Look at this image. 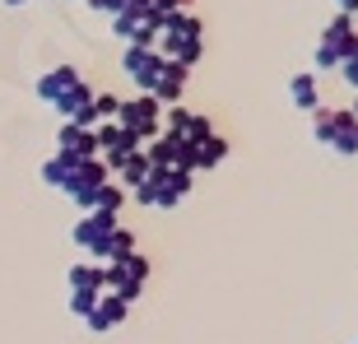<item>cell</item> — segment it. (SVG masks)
<instances>
[{"label": "cell", "mask_w": 358, "mask_h": 344, "mask_svg": "<svg viewBox=\"0 0 358 344\" xmlns=\"http://www.w3.org/2000/svg\"><path fill=\"white\" fill-rule=\"evenodd\" d=\"M312 135L326 149H335L340 159H354L358 154V117L349 107H317L312 112Z\"/></svg>", "instance_id": "cell-1"}, {"label": "cell", "mask_w": 358, "mask_h": 344, "mask_svg": "<svg viewBox=\"0 0 358 344\" xmlns=\"http://www.w3.org/2000/svg\"><path fill=\"white\" fill-rule=\"evenodd\" d=\"M145 210H173V205H182L186 196H191V172L186 168H168V172H149L145 182L131 191Z\"/></svg>", "instance_id": "cell-2"}, {"label": "cell", "mask_w": 358, "mask_h": 344, "mask_svg": "<svg viewBox=\"0 0 358 344\" xmlns=\"http://www.w3.org/2000/svg\"><path fill=\"white\" fill-rule=\"evenodd\" d=\"M145 284H149V256L145 252H131V256H121V261L103 265V289L126 298V303H135L145 293Z\"/></svg>", "instance_id": "cell-3"}, {"label": "cell", "mask_w": 358, "mask_h": 344, "mask_svg": "<svg viewBox=\"0 0 358 344\" xmlns=\"http://www.w3.org/2000/svg\"><path fill=\"white\" fill-rule=\"evenodd\" d=\"M117 126H121V131H131L140 145H149V140L163 131V103L154 98V93H135V98H121Z\"/></svg>", "instance_id": "cell-4"}, {"label": "cell", "mask_w": 358, "mask_h": 344, "mask_svg": "<svg viewBox=\"0 0 358 344\" xmlns=\"http://www.w3.org/2000/svg\"><path fill=\"white\" fill-rule=\"evenodd\" d=\"M358 47V24H354V14H335L331 24H326V33H321L317 42V70H340V61H345L349 52Z\"/></svg>", "instance_id": "cell-5"}, {"label": "cell", "mask_w": 358, "mask_h": 344, "mask_svg": "<svg viewBox=\"0 0 358 344\" xmlns=\"http://www.w3.org/2000/svg\"><path fill=\"white\" fill-rule=\"evenodd\" d=\"M112 177V168H107L103 159H80L75 168H70V177H66V186H61V196H70L80 210H93V191Z\"/></svg>", "instance_id": "cell-6"}, {"label": "cell", "mask_w": 358, "mask_h": 344, "mask_svg": "<svg viewBox=\"0 0 358 344\" xmlns=\"http://www.w3.org/2000/svg\"><path fill=\"white\" fill-rule=\"evenodd\" d=\"M93 135H98V159H103L112 172H117L121 163L131 159L135 149H145V145H140V140H135L131 131H121L117 121H98V126H93Z\"/></svg>", "instance_id": "cell-7"}, {"label": "cell", "mask_w": 358, "mask_h": 344, "mask_svg": "<svg viewBox=\"0 0 358 344\" xmlns=\"http://www.w3.org/2000/svg\"><path fill=\"white\" fill-rule=\"evenodd\" d=\"M121 70H126V80L140 93H149L154 80H159V70H163V56L154 52V47H126V52H121Z\"/></svg>", "instance_id": "cell-8"}, {"label": "cell", "mask_w": 358, "mask_h": 344, "mask_svg": "<svg viewBox=\"0 0 358 344\" xmlns=\"http://www.w3.org/2000/svg\"><path fill=\"white\" fill-rule=\"evenodd\" d=\"M126 312H131V303L103 289V293H98V303H93V312L84 317V326H89L93 335H107V331H117L121 321H126Z\"/></svg>", "instance_id": "cell-9"}, {"label": "cell", "mask_w": 358, "mask_h": 344, "mask_svg": "<svg viewBox=\"0 0 358 344\" xmlns=\"http://www.w3.org/2000/svg\"><path fill=\"white\" fill-rule=\"evenodd\" d=\"M186 80H191V66H182V61H163V70H159V80H154V98H159L163 107H173V103H182L186 98Z\"/></svg>", "instance_id": "cell-10"}, {"label": "cell", "mask_w": 358, "mask_h": 344, "mask_svg": "<svg viewBox=\"0 0 358 344\" xmlns=\"http://www.w3.org/2000/svg\"><path fill=\"white\" fill-rule=\"evenodd\" d=\"M56 154H66V159H98V135L84 131V126H75V121H66L61 126V135H56Z\"/></svg>", "instance_id": "cell-11"}, {"label": "cell", "mask_w": 358, "mask_h": 344, "mask_svg": "<svg viewBox=\"0 0 358 344\" xmlns=\"http://www.w3.org/2000/svg\"><path fill=\"white\" fill-rule=\"evenodd\" d=\"M112 228H117V214L84 210V219H75V228H70V242H75L80 252H93V242L103 238V233H112Z\"/></svg>", "instance_id": "cell-12"}, {"label": "cell", "mask_w": 358, "mask_h": 344, "mask_svg": "<svg viewBox=\"0 0 358 344\" xmlns=\"http://www.w3.org/2000/svg\"><path fill=\"white\" fill-rule=\"evenodd\" d=\"M131 252H140L135 247V228H112V233H103V238L93 242V252H89V261H98V265H107V261H121V256H131Z\"/></svg>", "instance_id": "cell-13"}, {"label": "cell", "mask_w": 358, "mask_h": 344, "mask_svg": "<svg viewBox=\"0 0 358 344\" xmlns=\"http://www.w3.org/2000/svg\"><path fill=\"white\" fill-rule=\"evenodd\" d=\"M177 154H182V140H177V135H163V131L145 145V159H149V168H154V172L177 168Z\"/></svg>", "instance_id": "cell-14"}, {"label": "cell", "mask_w": 358, "mask_h": 344, "mask_svg": "<svg viewBox=\"0 0 358 344\" xmlns=\"http://www.w3.org/2000/svg\"><path fill=\"white\" fill-rule=\"evenodd\" d=\"M70 84H80V70L75 66H56V70H47V75H38V98L42 103H56Z\"/></svg>", "instance_id": "cell-15"}, {"label": "cell", "mask_w": 358, "mask_h": 344, "mask_svg": "<svg viewBox=\"0 0 358 344\" xmlns=\"http://www.w3.org/2000/svg\"><path fill=\"white\" fill-rule=\"evenodd\" d=\"M289 98L298 112H317L321 107V89H317V75L312 70H303V75H293L289 80Z\"/></svg>", "instance_id": "cell-16"}, {"label": "cell", "mask_w": 358, "mask_h": 344, "mask_svg": "<svg viewBox=\"0 0 358 344\" xmlns=\"http://www.w3.org/2000/svg\"><path fill=\"white\" fill-rule=\"evenodd\" d=\"M224 159H228V140H224L219 131L205 135V140L196 145V172H200V168H219Z\"/></svg>", "instance_id": "cell-17"}, {"label": "cell", "mask_w": 358, "mask_h": 344, "mask_svg": "<svg viewBox=\"0 0 358 344\" xmlns=\"http://www.w3.org/2000/svg\"><path fill=\"white\" fill-rule=\"evenodd\" d=\"M89 103H93V89H89V84L80 80V84H70V89L61 93V98H56L52 107H56V112H61V117L70 121V117H75V112H84V107H89Z\"/></svg>", "instance_id": "cell-18"}, {"label": "cell", "mask_w": 358, "mask_h": 344, "mask_svg": "<svg viewBox=\"0 0 358 344\" xmlns=\"http://www.w3.org/2000/svg\"><path fill=\"white\" fill-rule=\"evenodd\" d=\"M149 172H154V168H149V159H145V149H135L131 159H126V163H121V168H117V186H126V191H135V186L145 182Z\"/></svg>", "instance_id": "cell-19"}, {"label": "cell", "mask_w": 358, "mask_h": 344, "mask_svg": "<svg viewBox=\"0 0 358 344\" xmlns=\"http://www.w3.org/2000/svg\"><path fill=\"white\" fill-rule=\"evenodd\" d=\"M126 196H131V191H126V186H117L112 177H107V182L98 186V191H93V210H103V214H121Z\"/></svg>", "instance_id": "cell-20"}, {"label": "cell", "mask_w": 358, "mask_h": 344, "mask_svg": "<svg viewBox=\"0 0 358 344\" xmlns=\"http://www.w3.org/2000/svg\"><path fill=\"white\" fill-rule=\"evenodd\" d=\"M70 289H93V293H103V265H98V261L70 265Z\"/></svg>", "instance_id": "cell-21"}, {"label": "cell", "mask_w": 358, "mask_h": 344, "mask_svg": "<svg viewBox=\"0 0 358 344\" xmlns=\"http://www.w3.org/2000/svg\"><path fill=\"white\" fill-rule=\"evenodd\" d=\"M70 168H75V159H66V154H52V159L42 163V182L61 191V186H66V177H70Z\"/></svg>", "instance_id": "cell-22"}, {"label": "cell", "mask_w": 358, "mask_h": 344, "mask_svg": "<svg viewBox=\"0 0 358 344\" xmlns=\"http://www.w3.org/2000/svg\"><path fill=\"white\" fill-rule=\"evenodd\" d=\"M205 135H214V121H210V117H200V112H191V117H186V126H182V135H177V140H186V145H200V140H205Z\"/></svg>", "instance_id": "cell-23"}, {"label": "cell", "mask_w": 358, "mask_h": 344, "mask_svg": "<svg viewBox=\"0 0 358 344\" xmlns=\"http://www.w3.org/2000/svg\"><path fill=\"white\" fill-rule=\"evenodd\" d=\"M117 112H121L117 93H93V117L98 121H117Z\"/></svg>", "instance_id": "cell-24"}, {"label": "cell", "mask_w": 358, "mask_h": 344, "mask_svg": "<svg viewBox=\"0 0 358 344\" xmlns=\"http://www.w3.org/2000/svg\"><path fill=\"white\" fill-rule=\"evenodd\" d=\"M154 42H159V24H154V19H140L126 47H154Z\"/></svg>", "instance_id": "cell-25"}, {"label": "cell", "mask_w": 358, "mask_h": 344, "mask_svg": "<svg viewBox=\"0 0 358 344\" xmlns=\"http://www.w3.org/2000/svg\"><path fill=\"white\" fill-rule=\"evenodd\" d=\"M93 303H98V293H93V289H70V312H75L80 321L93 312Z\"/></svg>", "instance_id": "cell-26"}, {"label": "cell", "mask_w": 358, "mask_h": 344, "mask_svg": "<svg viewBox=\"0 0 358 344\" xmlns=\"http://www.w3.org/2000/svg\"><path fill=\"white\" fill-rule=\"evenodd\" d=\"M135 24H140V19H135V14H126V10H117V14H112V33H117L121 42H131Z\"/></svg>", "instance_id": "cell-27"}, {"label": "cell", "mask_w": 358, "mask_h": 344, "mask_svg": "<svg viewBox=\"0 0 358 344\" xmlns=\"http://www.w3.org/2000/svg\"><path fill=\"white\" fill-rule=\"evenodd\" d=\"M340 80H345V84H349V89H354V93H358V47H354V52H349V56H345V61H340Z\"/></svg>", "instance_id": "cell-28"}, {"label": "cell", "mask_w": 358, "mask_h": 344, "mask_svg": "<svg viewBox=\"0 0 358 344\" xmlns=\"http://www.w3.org/2000/svg\"><path fill=\"white\" fill-rule=\"evenodd\" d=\"M121 10H126V14H135V19H145V14L154 10V0H121Z\"/></svg>", "instance_id": "cell-29"}, {"label": "cell", "mask_w": 358, "mask_h": 344, "mask_svg": "<svg viewBox=\"0 0 358 344\" xmlns=\"http://www.w3.org/2000/svg\"><path fill=\"white\" fill-rule=\"evenodd\" d=\"M89 10H98V14H117V10H121V0H89Z\"/></svg>", "instance_id": "cell-30"}, {"label": "cell", "mask_w": 358, "mask_h": 344, "mask_svg": "<svg viewBox=\"0 0 358 344\" xmlns=\"http://www.w3.org/2000/svg\"><path fill=\"white\" fill-rule=\"evenodd\" d=\"M335 14H358V0H335Z\"/></svg>", "instance_id": "cell-31"}, {"label": "cell", "mask_w": 358, "mask_h": 344, "mask_svg": "<svg viewBox=\"0 0 358 344\" xmlns=\"http://www.w3.org/2000/svg\"><path fill=\"white\" fill-rule=\"evenodd\" d=\"M5 5H10V10H19V5H28V0H5Z\"/></svg>", "instance_id": "cell-32"}]
</instances>
